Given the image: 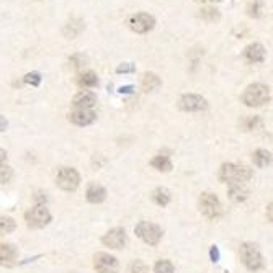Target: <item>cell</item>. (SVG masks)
I'll use <instances>...</instances> for the list:
<instances>
[{
    "instance_id": "cell-30",
    "label": "cell",
    "mask_w": 273,
    "mask_h": 273,
    "mask_svg": "<svg viewBox=\"0 0 273 273\" xmlns=\"http://www.w3.org/2000/svg\"><path fill=\"white\" fill-rule=\"evenodd\" d=\"M260 125H262V121H260V118H258V116L249 118V120H245V123H244L245 129H255V128L260 126Z\"/></svg>"
},
{
    "instance_id": "cell-26",
    "label": "cell",
    "mask_w": 273,
    "mask_h": 273,
    "mask_svg": "<svg viewBox=\"0 0 273 273\" xmlns=\"http://www.w3.org/2000/svg\"><path fill=\"white\" fill-rule=\"evenodd\" d=\"M154 273H173V265L169 260H159L154 266Z\"/></svg>"
},
{
    "instance_id": "cell-17",
    "label": "cell",
    "mask_w": 273,
    "mask_h": 273,
    "mask_svg": "<svg viewBox=\"0 0 273 273\" xmlns=\"http://www.w3.org/2000/svg\"><path fill=\"white\" fill-rule=\"evenodd\" d=\"M85 195H87V200L90 203L98 204V203L105 201V198H107V190H105L102 185L92 183V185H89V188H87Z\"/></svg>"
},
{
    "instance_id": "cell-27",
    "label": "cell",
    "mask_w": 273,
    "mask_h": 273,
    "mask_svg": "<svg viewBox=\"0 0 273 273\" xmlns=\"http://www.w3.org/2000/svg\"><path fill=\"white\" fill-rule=\"evenodd\" d=\"M14 177V172L9 165H0V183H7Z\"/></svg>"
},
{
    "instance_id": "cell-36",
    "label": "cell",
    "mask_w": 273,
    "mask_h": 273,
    "mask_svg": "<svg viewBox=\"0 0 273 273\" xmlns=\"http://www.w3.org/2000/svg\"><path fill=\"white\" fill-rule=\"evenodd\" d=\"M198 2H221V0H198Z\"/></svg>"
},
{
    "instance_id": "cell-6",
    "label": "cell",
    "mask_w": 273,
    "mask_h": 273,
    "mask_svg": "<svg viewBox=\"0 0 273 273\" xmlns=\"http://www.w3.org/2000/svg\"><path fill=\"white\" fill-rule=\"evenodd\" d=\"M25 219H27V224L33 229H41L46 227L49 222H51V213L45 204H36L35 208L27 211L25 214Z\"/></svg>"
},
{
    "instance_id": "cell-28",
    "label": "cell",
    "mask_w": 273,
    "mask_h": 273,
    "mask_svg": "<svg viewBox=\"0 0 273 273\" xmlns=\"http://www.w3.org/2000/svg\"><path fill=\"white\" fill-rule=\"evenodd\" d=\"M25 82L30 84V85H33V87H38L40 82H41V76L38 72H30L25 76Z\"/></svg>"
},
{
    "instance_id": "cell-11",
    "label": "cell",
    "mask_w": 273,
    "mask_h": 273,
    "mask_svg": "<svg viewBox=\"0 0 273 273\" xmlns=\"http://www.w3.org/2000/svg\"><path fill=\"white\" fill-rule=\"evenodd\" d=\"M178 107L182 108L183 111H201V110H204L208 107V103L200 95L188 94V95H183L182 98H180Z\"/></svg>"
},
{
    "instance_id": "cell-20",
    "label": "cell",
    "mask_w": 273,
    "mask_h": 273,
    "mask_svg": "<svg viewBox=\"0 0 273 273\" xmlns=\"http://www.w3.org/2000/svg\"><path fill=\"white\" fill-rule=\"evenodd\" d=\"M252 160L257 167H266L271 164V154L266 149H257L252 154Z\"/></svg>"
},
{
    "instance_id": "cell-7",
    "label": "cell",
    "mask_w": 273,
    "mask_h": 273,
    "mask_svg": "<svg viewBox=\"0 0 273 273\" xmlns=\"http://www.w3.org/2000/svg\"><path fill=\"white\" fill-rule=\"evenodd\" d=\"M56 183H58V187L61 190L74 191V190H77V187L80 185V175L76 169H72V167H63V169L58 172Z\"/></svg>"
},
{
    "instance_id": "cell-24",
    "label": "cell",
    "mask_w": 273,
    "mask_h": 273,
    "mask_svg": "<svg viewBox=\"0 0 273 273\" xmlns=\"http://www.w3.org/2000/svg\"><path fill=\"white\" fill-rule=\"evenodd\" d=\"M200 17L203 18L204 22H218L221 15H219V10L214 9V7H206V9H201L200 10Z\"/></svg>"
},
{
    "instance_id": "cell-19",
    "label": "cell",
    "mask_w": 273,
    "mask_h": 273,
    "mask_svg": "<svg viewBox=\"0 0 273 273\" xmlns=\"http://www.w3.org/2000/svg\"><path fill=\"white\" fill-rule=\"evenodd\" d=\"M142 90L144 92H154L156 89H159L160 85H162V82H160V79L156 76V74H152V72H147L144 74V77H142Z\"/></svg>"
},
{
    "instance_id": "cell-31",
    "label": "cell",
    "mask_w": 273,
    "mask_h": 273,
    "mask_svg": "<svg viewBox=\"0 0 273 273\" xmlns=\"http://www.w3.org/2000/svg\"><path fill=\"white\" fill-rule=\"evenodd\" d=\"M134 71H136V67L131 63H126V64L118 66V69H116L118 74H126V72H134Z\"/></svg>"
},
{
    "instance_id": "cell-32",
    "label": "cell",
    "mask_w": 273,
    "mask_h": 273,
    "mask_svg": "<svg viewBox=\"0 0 273 273\" xmlns=\"http://www.w3.org/2000/svg\"><path fill=\"white\" fill-rule=\"evenodd\" d=\"M209 258H211V262H219V249L216 245H213L209 249Z\"/></svg>"
},
{
    "instance_id": "cell-25",
    "label": "cell",
    "mask_w": 273,
    "mask_h": 273,
    "mask_svg": "<svg viewBox=\"0 0 273 273\" xmlns=\"http://www.w3.org/2000/svg\"><path fill=\"white\" fill-rule=\"evenodd\" d=\"M15 221L14 218H9V216H2L0 218V234H10L15 231Z\"/></svg>"
},
{
    "instance_id": "cell-9",
    "label": "cell",
    "mask_w": 273,
    "mask_h": 273,
    "mask_svg": "<svg viewBox=\"0 0 273 273\" xmlns=\"http://www.w3.org/2000/svg\"><path fill=\"white\" fill-rule=\"evenodd\" d=\"M102 242L110 249H123L128 242V235L126 231L123 227H113L103 235Z\"/></svg>"
},
{
    "instance_id": "cell-18",
    "label": "cell",
    "mask_w": 273,
    "mask_h": 273,
    "mask_svg": "<svg viewBox=\"0 0 273 273\" xmlns=\"http://www.w3.org/2000/svg\"><path fill=\"white\" fill-rule=\"evenodd\" d=\"M151 198H152V201L156 203V204H159V206H167V204L170 203V191L167 190V188H164V187H159V188H156L151 193Z\"/></svg>"
},
{
    "instance_id": "cell-5",
    "label": "cell",
    "mask_w": 273,
    "mask_h": 273,
    "mask_svg": "<svg viewBox=\"0 0 273 273\" xmlns=\"http://www.w3.org/2000/svg\"><path fill=\"white\" fill-rule=\"evenodd\" d=\"M200 209L208 219H218L222 214V204L214 193L204 191L200 196Z\"/></svg>"
},
{
    "instance_id": "cell-22",
    "label": "cell",
    "mask_w": 273,
    "mask_h": 273,
    "mask_svg": "<svg viewBox=\"0 0 273 273\" xmlns=\"http://www.w3.org/2000/svg\"><path fill=\"white\" fill-rule=\"evenodd\" d=\"M77 82L80 87H95V85H98V79L92 71H87V72L80 74Z\"/></svg>"
},
{
    "instance_id": "cell-10",
    "label": "cell",
    "mask_w": 273,
    "mask_h": 273,
    "mask_svg": "<svg viewBox=\"0 0 273 273\" xmlns=\"http://www.w3.org/2000/svg\"><path fill=\"white\" fill-rule=\"evenodd\" d=\"M156 25V20L154 17H151L149 14H136L129 18V27H131L133 32L136 33H147L151 32Z\"/></svg>"
},
{
    "instance_id": "cell-4",
    "label": "cell",
    "mask_w": 273,
    "mask_h": 273,
    "mask_svg": "<svg viewBox=\"0 0 273 273\" xmlns=\"http://www.w3.org/2000/svg\"><path fill=\"white\" fill-rule=\"evenodd\" d=\"M136 235L144 240L149 245H157L160 239H162V229L154 222H147V221H141L138 226L134 227Z\"/></svg>"
},
{
    "instance_id": "cell-29",
    "label": "cell",
    "mask_w": 273,
    "mask_h": 273,
    "mask_svg": "<svg viewBox=\"0 0 273 273\" xmlns=\"http://www.w3.org/2000/svg\"><path fill=\"white\" fill-rule=\"evenodd\" d=\"M129 268H131V273H147V265L141 260H134Z\"/></svg>"
},
{
    "instance_id": "cell-12",
    "label": "cell",
    "mask_w": 273,
    "mask_h": 273,
    "mask_svg": "<svg viewBox=\"0 0 273 273\" xmlns=\"http://www.w3.org/2000/svg\"><path fill=\"white\" fill-rule=\"evenodd\" d=\"M69 120L77 126H89L97 120V113L94 110H85V108H76L69 115Z\"/></svg>"
},
{
    "instance_id": "cell-2",
    "label": "cell",
    "mask_w": 273,
    "mask_h": 273,
    "mask_svg": "<svg viewBox=\"0 0 273 273\" xmlns=\"http://www.w3.org/2000/svg\"><path fill=\"white\" fill-rule=\"evenodd\" d=\"M242 102L250 108L262 107V105L270 102V89L263 84L249 85L244 94H242Z\"/></svg>"
},
{
    "instance_id": "cell-34",
    "label": "cell",
    "mask_w": 273,
    "mask_h": 273,
    "mask_svg": "<svg viewBox=\"0 0 273 273\" xmlns=\"http://www.w3.org/2000/svg\"><path fill=\"white\" fill-rule=\"evenodd\" d=\"M5 160H7V152L4 149H0V165H4Z\"/></svg>"
},
{
    "instance_id": "cell-14",
    "label": "cell",
    "mask_w": 273,
    "mask_h": 273,
    "mask_svg": "<svg viewBox=\"0 0 273 273\" xmlns=\"http://www.w3.org/2000/svg\"><path fill=\"white\" fill-rule=\"evenodd\" d=\"M18 252L15 245L12 244H0V265L2 266H14L17 263Z\"/></svg>"
},
{
    "instance_id": "cell-8",
    "label": "cell",
    "mask_w": 273,
    "mask_h": 273,
    "mask_svg": "<svg viewBox=\"0 0 273 273\" xmlns=\"http://www.w3.org/2000/svg\"><path fill=\"white\" fill-rule=\"evenodd\" d=\"M94 265L97 273H118L120 270V265H118V260L110 255V253L100 252L94 257Z\"/></svg>"
},
{
    "instance_id": "cell-33",
    "label": "cell",
    "mask_w": 273,
    "mask_h": 273,
    "mask_svg": "<svg viewBox=\"0 0 273 273\" xmlns=\"http://www.w3.org/2000/svg\"><path fill=\"white\" fill-rule=\"evenodd\" d=\"M7 126H9V121L5 120V116L0 115V131H5V129H7Z\"/></svg>"
},
{
    "instance_id": "cell-23",
    "label": "cell",
    "mask_w": 273,
    "mask_h": 273,
    "mask_svg": "<svg viewBox=\"0 0 273 273\" xmlns=\"http://www.w3.org/2000/svg\"><path fill=\"white\" fill-rule=\"evenodd\" d=\"M84 28L82 25V20H71L69 23H67V27L64 28V35L67 36V38H74V36H77L80 33V30Z\"/></svg>"
},
{
    "instance_id": "cell-13",
    "label": "cell",
    "mask_w": 273,
    "mask_h": 273,
    "mask_svg": "<svg viewBox=\"0 0 273 273\" xmlns=\"http://www.w3.org/2000/svg\"><path fill=\"white\" fill-rule=\"evenodd\" d=\"M95 103H97V97L95 94H92V92H79V94L74 97V100H72V105H74V108H85V110H92L95 107Z\"/></svg>"
},
{
    "instance_id": "cell-35",
    "label": "cell",
    "mask_w": 273,
    "mask_h": 273,
    "mask_svg": "<svg viewBox=\"0 0 273 273\" xmlns=\"http://www.w3.org/2000/svg\"><path fill=\"white\" fill-rule=\"evenodd\" d=\"M120 92H121V94H131V92H133V87H131V85H128V87H121Z\"/></svg>"
},
{
    "instance_id": "cell-16",
    "label": "cell",
    "mask_w": 273,
    "mask_h": 273,
    "mask_svg": "<svg viewBox=\"0 0 273 273\" xmlns=\"http://www.w3.org/2000/svg\"><path fill=\"white\" fill-rule=\"evenodd\" d=\"M229 200L234 201V203H242L245 201L247 198H249V190H247V187L244 183H232L229 185Z\"/></svg>"
},
{
    "instance_id": "cell-3",
    "label": "cell",
    "mask_w": 273,
    "mask_h": 273,
    "mask_svg": "<svg viewBox=\"0 0 273 273\" xmlns=\"http://www.w3.org/2000/svg\"><path fill=\"white\" fill-rule=\"evenodd\" d=\"M240 260L247 266V270L250 271H258L260 268H263L262 253H260L258 247L252 242H244L240 245Z\"/></svg>"
},
{
    "instance_id": "cell-15",
    "label": "cell",
    "mask_w": 273,
    "mask_h": 273,
    "mask_svg": "<svg viewBox=\"0 0 273 273\" xmlns=\"http://www.w3.org/2000/svg\"><path fill=\"white\" fill-rule=\"evenodd\" d=\"M244 58L249 61V63H262L265 59V48L258 43H253L249 45L244 49Z\"/></svg>"
},
{
    "instance_id": "cell-21",
    "label": "cell",
    "mask_w": 273,
    "mask_h": 273,
    "mask_svg": "<svg viewBox=\"0 0 273 273\" xmlns=\"http://www.w3.org/2000/svg\"><path fill=\"white\" fill-rule=\"evenodd\" d=\"M151 165L159 172H170L172 170V160L167 156H157L151 160Z\"/></svg>"
},
{
    "instance_id": "cell-1",
    "label": "cell",
    "mask_w": 273,
    "mask_h": 273,
    "mask_svg": "<svg viewBox=\"0 0 273 273\" xmlns=\"http://www.w3.org/2000/svg\"><path fill=\"white\" fill-rule=\"evenodd\" d=\"M252 178V170L247 165L240 164H222L219 169V180L227 185L245 183Z\"/></svg>"
}]
</instances>
